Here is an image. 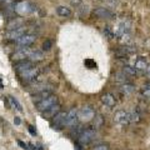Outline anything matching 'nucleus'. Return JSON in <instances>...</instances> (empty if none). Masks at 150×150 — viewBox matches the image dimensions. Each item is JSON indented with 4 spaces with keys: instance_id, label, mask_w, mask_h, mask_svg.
<instances>
[{
    "instance_id": "nucleus-1",
    "label": "nucleus",
    "mask_w": 150,
    "mask_h": 150,
    "mask_svg": "<svg viewBox=\"0 0 150 150\" xmlns=\"http://www.w3.org/2000/svg\"><path fill=\"white\" fill-rule=\"evenodd\" d=\"M55 104H58V96L51 94L50 96L45 98V99H43V100H40V101L36 103V110L40 111V112H44V111H46L48 109H50L51 106H54Z\"/></svg>"
},
{
    "instance_id": "nucleus-2",
    "label": "nucleus",
    "mask_w": 150,
    "mask_h": 150,
    "mask_svg": "<svg viewBox=\"0 0 150 150\" xmlns=\"http://www.w3.org/2000/svg\"><path fill=\"white\" fill-rule=\"evenodd\" d=\"M39 69H38L36 67H33L30 69L25 70V71H23L19 74V76H20V80L23 84H29L31 81H34L35 79L39 76Z\"/></svg>"
},
{
    "instance_id": "nucleus-3",
    "label": "nucleus",
    "mask_w": 150,
    "mask_h": 150,
    "mask_svg": "<svg viewBox=\"0 0 150 150\" xmlns=\"http://www.w3.org/2000/svg\"><path fill=\"white\" fill-rule=\"evenodd\" d=\"M95 135H96V131L91 128L81 130V133L79 134V137H78L79 145H88L89 143H91L93 140L95 139Z\"/></svg>"
},
{
    "instance_id": "nucleus-4",
    "label": "nucleus",
    "mask_w": 150,
    "mask_h": 150,
    "mask_svg": "<svg viewBox=\"0 0 150 150\" xmlns=\"http://www.w3.org/2000/svg\"><path fill=\"white\" fill-rule=\"evenodd\" d=\"M95 118V110L91 106H83L79 110V120L81 121H90Z\"/></svg>"
},
{
    "instance_id": "nucleus-5",
    "label": "nucleus",
    "mask_w": 150,
    "mask_h": 150,
    "mask_svg": "<svg viewBox=\"0 0 150 150\" xmlns=\"http://www.w3.org/2000/svg\"><path fill=\"white\" fill-rule=\"evenodd\" d=\"M114 121L119 125H128L130 124V112L125 110H119L115 112Z\"/></svg>"
},
{
    "instance_id": "nucleus-6",
    "label": "nucleus",
    "mask_w": 150,
    "mask_h": 150,
    "mask_svg": "<svg viewBox=\"0 0 150 150\" xmlns=\"http://www.w3.org/2000/svg\"><path fill=\"white\" fill-rule=\"evenodd\" d=\"M25 26H20V28H16V29H11V30H8L5 33V39L8 40H18L20 36H23L25 34Z\"/></svg>"
},
{
    "instance_id": "nucleus-7",
    "label": "nucleus",
    "mask_w": 150,
    "mask_h": 150,
    "mask_svg": "<svg viewBox=\"0 0 150 150\" xmlns=\"http://www.w3.org/2000/svg\"><path fill=\"white\" fill-rule=\"evenodd\" d=\"M79 120V111L76 109H71L67 112V118H65V126H75Z\"/></svg>"
},
{
    "instance_id": "nucleus-8",
    "label": "nucleus",
    "mask_w": 150,
    "mask_h": 150,
    "mask_svg": "<svg viewBox=\"0 0 150 150\" xmlns=\"http://www.w3.org/2000/svg\"><path fill=\"white\" fill-rule=\"evenodd\" d=\"M65 118H67V112L64 111H59L58 114L54 116V120H53V129L56 130H60L65 126Z\"/></svg>"
},
{
    "instance_id": "nucleus-9",
    "label": "nucleus",
    "mask_w": 150,
    "mask_h": 150,
    "mask_svg": "<svg viewBox=\"0 0 150 150\" xmlns=\"http://www.w3.org/2000/svg\"><path fill=\"white\" fill-rule=\"evenodd\" d=\"M35 40H36V36L34 34H24L16 40V43L20 46H30L35 43Z\"/></svg>"
},
{
    "instance_id": "nucleus-10",
    "label": "nucleus",
    "mask_w": 150,
    "mask_h": 150,
    "mask_svg": "<svg viewBox=\"0 0 150 150\" xmlns=\"http://www.w3.org/2000/svg\"><path fill=\"white\" fill-rule=\"evenodd\" d=\"M30 53H31V50L28 48V46H25V48L18 50V51H15V53L13 54V60H15V62H21V60L29 59Z\"/></svg>"
},
{
    "instance_id": "nucleus-11",
    "label": "nucleus",
    "mask_w": 150,
    "mask_h": 150,
    "mask_svg": "<svg viewBox=\"0 0 150 150\" xmlns=\"http://www.w3.org/2000/svg\"><path fill=\"white\" fill-rule=\"evenodd\" d=\"M94 15H96L98 18H100V19H106V20L114 18L112 11H110L109 9H106V8H98V9H95V10H94Z\"/></svg>"
},
{
    "instance_id": "nucleus-12",
    "label": "nucleus",
    "mask_w": 150,
    "mask_h": 150,
    "mask_svg": "<svg viewBox=\"0 0 150 150\" xmlns=\"http://www.w3.org/2000/svg\"><path fill=\"white\" fill-rule=\"evenodd\" d=\"M33 67H34V65H33V62H30V60H29V62H26V60H21V62H18L14 68H15L18 74H20L23 71H25V70L33 68Z\"/></svg>"
},
{
    "instance_id": "nucleus-13",
    "label": "nucleus",
    "mask_w": 150,
    "mask_h": 150,
    "mask_svg": "<svg viewBox=\"0 0 150 150\" xmlns=\"http://www.w3.org/2000/svg\"><path fill=\"white\" fill-rule=\"evenodd\" d=\"M59 110H60L59 104H55L54 106H51L50 109H48V110L44 111V112H41V114H43V118L49 119V118H51V116H55L59 112Z\"/></svg>"
},
{
    "instance_id": "nucleus-14",
    "label": "nucleus",
    "mask_w": 150,
    "mask_h": 150,
    "mask_svg": "<svg viewBox=\"0 0 150 150\" xmlns=\"http://www.w3.org/2000/svg\"><path fill=\"white\" fill-rule=\"evenodd\" d=\"M44 53L43 51H40V50H35V51H31L30 55H29V60L30 62H41V60L44 59Z\"/></svg>"
},
{
    "instance_id": "nucleus-15",
    "label": "nucleus",
    "mask_w": 150,
    "mask_h": 150,
    "mask_svg": "<svg viewBox=\"0 0 150 150\" xmlns=\"http://www.w3.org/2000/svg\"><path fill=\"white\" fill-rule=\"evenodd\" d=\"M119 90L121 94H125V95H129V94H133L135 90V86L133 84H128V83H124L123 85L119 88Z\"/></svg>"
},
{
    "instance_id": "nucleus-16",
    "label": "nucleus",
    "mask_w": 150,
    "mask_h": 150,
    "mask_svg": "<svg viewBox=\"0 0 150 150\" xmlns=\"http://www.w3.org/2000/svg\"><path fill=\"white\" fill-rule=\"evenodd\" d=\"M56 13H58L59 16H63V18H68L71 15V10L68 6H64V5H60L56 8Z\"/></svg>"
},
{
    "instance_id": "nucleus-17",
    "label": "nucleus",
    "mask_w": 150,
    "mask_h": 150,
    "mask_svg": "<svg viewBox=\"0 0 150 150\" xmlns=\"http://www.w3.org/2000/svg\"><path fill=\"white\" fill-rule=\"evenodd\" d=\"M134 68L138 70V71H145L148 68V63H146V60L145 59H138L137 62H135V65H134Z\"/></svg>"
},
{
    "instance_id": "nucleus-18",
    "label": "nucleus",
    "mask_w": 150,
    "mask_h": 150,
    "mask_svg": "<svg viewBox=\"0 0 150 150\" xmlns=\"http://www.w3.org/2000/svg\"><path fill=\"white\" fill-rule=\"evenodd\" d=\"M101 100L106 106H109V108H112L115 105V99H114V96H112L111 94H105V95H103Z\"/></svg>"
},
{
    "instance_id": "nucleus-19",
    "label": "nucleus",
    "mask_w": 150,
    "mask_h": 150,
    "mask_svg": "<svg viewBox=\"0 0 150 150\" xmlns=\"http://www.w3.org/2000/svg\"><path fill=\"white\" fill-rule=\"evenodd\" d=\"M51 95V90H43V91H40V93H38V94H34V101L38 103V101H40V100H43L45 99V98H48Z\"/></svg>"
},
{
    "instance_id": "nucleus-20",
    "label": "nucleus",
    "mask_w": 150,
    "mask_h": 150,
    "mask_svg": "<svg viewBox=\"0 0 150 150\" xmlns=\"http://www.w3.org/2000/svg\"><path fill=\"white\" fill-rule=\"evenodd\" d=\"M114 79H115V81H118V83H123V84H124V83L128 81L129 75H126L124 71H119V73H116V74H115Z\"/></svg>"
},
{
    "instance_id": "nucleus-21",
    "label": "nucleus",
    "mask_w": 150,
    "mask_h": 150,
    "mask_svg": "<svg viewBox=\"0 0 150 150\" xmlns=\"http://www.w3.org/2000/svg\"><path fill=\"white\" fill-rule=\"evenodd\" d=\"M123 71H124L126 75H129V76H131V75H137V74H138V70L135 69L134 67H129V65H125V67L123 68Z\"/></svg>"
},
{
    "instance_id": "nucleus-22",
    "label": "nucleus",
    "mask_w": 150,
    "mask_h": 150,
    "mask_svg": "<svg viewBox=\"0 0 150 150\" xmlns=\"http://www.w3.org/2000/svg\"><path fill=\"white\" fill-rule=\"evenodd\" d=\"M8 99H9V103H10V104H11V106L16 108V109H18L19 111H21V110H23V108H21V105H20V103H19V101H18V100H16L14 96H9Z\"/></svg>"
},
{
    "instance_id": "nucleus-23",
    "label": "nucleus",
    "mask_w": 150,
    "mask_h": 150,
    "mask_svg": "<svg viewBox=\"0 0 150 150\" xmlns=\"http://www.w3.org/2000/svg\"><path fill=\"white\" fill-rule=\"evenodd\" d=\"M20 26H23V25H21V20L19 19V20H13V21L9 23V24H8V29L11 30V29H16V28H20Z\"/></svg>"
},
{
    "instance_id": "nucleus-24",
    "label": "nucleus",
    "mask_w": 150,
    "mask_h": 150,
    "mask_svg": "<svg viewBox=\"0 0 150 150\" xmlns=\"http://www.w3.org/2000/svg\"><path fill=\"white\" fill-rule=\"evenodd\" d=\"M142 95L145 98V99H150V84H146V85L143 86Z\"/></svg>"
},
{
    "instance_id": "nucleus-25",
    "label": "nucleus",
    "mask_w": 150,
    "mask_h": 150,
    "mask_svg": "<svg viewBox=\"0 0 150 150\" xmlns=\"http://www.w3.org/2000/svg\"><path fill=\"white\" fill-rule=\"evenodd\" d=\"M51 46H53V41H51V40H45L43 43V50L48 51V50L51 49Z\"/></svg>"
},
{
    "instance_id": "nucleus-26",
    "label": "nucleus",
    "mask_w": 150,
    "mask_h": 150,
    "mask_svg": "<svg viewBox=\"0 0 150 150\" xmlns=\"http://www.w3.org/2000/svg\"><path fill=\"white\" fill-rule=\"evenodd\" d=\"M93 150H109V146L106 144H101V145H98V146L93 148Z\"/></svg>"
},
{
    "instance_id": "nucleus-27",
    "label": "nucleus",
    "mask_w": 150,
    "mask_h": 150,
    "mask_svg": "<svg viewBox=\"0 0 150 150\" xmlns=\"http://www.w3.org/2000/svg\"><path fill=\"white\" fill-rule=\"evenodd\" d=\"M18 144L20 145V146H21V149H24V150H29V146H28V145H26L24 142H21V140H19V142H18Z\"/></svg>"
},
{
    "instance_id": "nucleus-28",
    "label": "nucleus",
    "mask_w": 150,
    "mask_h": 150,
    "mask_svg": "<svg viewBox=\"0 0 150 150\" xmlns=\"http://www.w3.org/2000/svg\"><path fill=\"white\" fill-rule=\"evenodd\" d=\"M28 128H29L30 134H31V135H34V137H35V135H36V130L34 129V126H33V125H29V126H28Z\"/></svg>"
},
{
    "instance_id": "nucleus-29",
    "label": "nucleus",
    "mask_w": 150,
    "mask_h": 150,
    "mask_svg": "<svg viewBox=\"0 0 150 150\" xmlns=\"http://www.w3.org/2000/svg\"><path fill=\"white\" fill-rule=\"evenodd\" d=\"M85 64H86V65H88V64L90 65L89 68H95V63H93L91 60H85Z\"/></svg>"
},
{
    "instance_id": "nucleus-30",
    "label": "nucleus",
    "mask_w": 150,
    "mask_h": 150,
    "mask_svg": "<svg viewBox=\"0 0 150 150\" xmlns=\"http://www.w3.org/2000/svg\"><path fill=\"white\" fill-rule=\"evenodd\" d=\"M145 74H146V76L150 79V65H148V68H146V70H145Z\"/></svg>"
},
{
    "instance_id": "nucleus-31",
    "label": "nucleus",
    "mask_w": 150,
    "mask_h": 150,
    "mask_svg": "<svg viewBox=\"0 0 150 150\" xmlns=\"http://www.w3.org/2000/svg\"><path fill=\"white\" fill-rule=\"evenodd\" d=\"M14 123H15L16 125H20V123H21V121H20V119H19L18 116H15V119H14Z\"/></svg>"
},
{
    "instance_id": "nucleus-32",
    "label": "nucleus",
    "mask_w": 150,
    "mask_h": 150,
    "mask_svg": "<svg viewBox=\"0 0 150 150\" xmlns=\"http://www.w3.org/2000/svg\"><path fill=\"white\" fill-rule=\"evenodd\" d=\"M0 88H3V83H1V79H0Z\"/></svg>"
}]
</instances>
